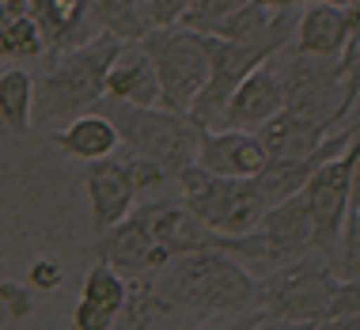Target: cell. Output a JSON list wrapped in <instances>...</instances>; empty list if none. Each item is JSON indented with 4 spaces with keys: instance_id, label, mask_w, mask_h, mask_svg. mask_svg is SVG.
<instances>
[{
    "instance_id": "obj_10",
    "label": "cell",
    "mask_w": 360,
    "mask_h": 330,
    "mask_svg": "<svg viewBox=\"0 0 360 330\" xmlns=\"http://www.w3.org/2000/svg\"><path fill=\"white\" fill-rule=\"evenodd\" d=\"M258 231L266 239V274L311 255V212H307L304 190L296 198L266 209V217L258 220Z\"/></svg>"
},
{
    "instance_id": "obj_12",
    "label": "cell",
    "mask_w": 360,
    "mask_h": 330,
    "mask_svg": "<svg viewBox=\"0 0 360 330\" xmlns=\"http://www.w3.org/2000/svg\"><path fill=\"white\" fill-rule=\"evenodd\" d=\"M269 163L255 133L243 129H205L198 141V167L220 179H255Z\"/></svg>"
},
{
    "instance_id": "obj_1",
    "label": "cell",
    "mask_w": 360,
    "mask_h": 330,
    "mask_svg": "<svg viewBox=\"0 0 360 330\" xmlns=\"http://www.w3.org/2000/svg\"><path fill=\"white\" fill-rule=\"evenodd\" d=\"M152 285L179 312L212 319L262 312V277L243 266L239 258L220 255V250L171 258Z\"/></svg>"
},
{
    "instance_id": "obj_26",
    "label": "cell",
    "mask_w": 360,
    "mask_h": 330,
    "mask_svg": "<svg viewBox=\"0 0 360 330\" xmlns=\"http://www.w3.org/2000/svg\"><path fill=\"white\" fill-rule=\"evenodd\" d=\"M338 277H360V205L349 212L342 231V250H338Z\"/></svg>"
},
{
    "instance_id": "obj_32",
    "label": "cell",
    "mask_w": 360,
    "mask_h": 330,
    "mask_svg": "<svg viewBox=\"0 0 360 330\" xmlns=\"http://www.w3.org/2000/svg\"><path fill=\"white\" fill-rule=\"evenodd\" d=\"M266 8L274 12H300V8H311V4H338V8H349L353 0H262Z\"/></svg>"
},
{
    "instance_id": "obj_29",
    "label": "cell",
    "mask_w": 360,
    "mask_h": 330,
    "mask_svg": "<svg viewBox=\"0 0 360 330\" xmlns=\"http://www.w3.org/2000/svg\"><path fill=\"white\" fill-rule=\"evenodd\" d=\"M356 312H360V277H345V281H338L334 304H330V319L356 315ZM330 319H326V323H330Z\"/></svg>"
},
{
    "instance_id": "obj_4",
    "label": "cell",
    "mask_w": 360,
    "mask_h": 330,
    "mask_svg": "<svg viewBox=\"0 0 360 330\" xmlns=\"http://www.w3.org/2000/svg\"><path fill=\"white\" fill-rule=\"evenodd\" d=\"M95 110L110 118L122 148L152 160L171 182H179V174L198 163V141L205 129L193 125L190 114H174L163 110V106H129L118 99H106V95Z\"/></svg>"
},
{
    "instance_id": "obj_6",
    "label": "cell",
    "mask_w": 360,
    "mask_h": 330,
    "mask_svg": "<svg viewBox=\"0 0 360 330\" xmlns=\"http://www.w3.org/2000/svg\"><path fill=\"white\" fill-rule=\"evenodd\" d=\"M334 266L323 255H304L288 266L262 277V315L285 319V323H311L323 326L330 319V304L338 293Z\"/></svg>"
},
{
    "instance_id": "obj_31",
    "label": "cell",
    "mask_w": 360,
    "mask_h": 330,
    "mask_svg": "<svg viewBox=\"0 0 360 330\" xmlns=\"http://www.w3.org/2000/svg\"><path fill=\"white\" fill-rule=\"evenodd\" d=\"M114 319L118 315H110V312H103V307H91V304L80 300L76 312H72V330H110Z\"/></svg>"
},
{
    "instance_id": "obj_15",
    "label": "cell",
    "mask_w": 360,
    "mask_h": 330,
    "mask_svg": "<svg viewBox=\"0 0 360 330\" xmlns=\"http://www.w3.org/2000/svg\"><path fill=\"white\" fill-rule=\"evenodd\" d=\"M353 42L349 38V15L345 8L338 4H311V8H300V19H296V34H292V46L300 53H311V57H338L345 53V46Z\"/></svg>"
},
{
    "instance_id": "obj_7",
    "label": "cell",
    "mask_w": 360,
    "mask_h": 330,
    "mask_svg": "<svg viewBox=\"0 0 360 330\" xmlns=\"http://www.w3.org/2000/svg\"><path fill=\"white\" fill-rule=\"evenodd\" d=\"M174 186L182 193V209L220 236L255 231L258 220L266 217V201H262L255 179H220V174H209L193 163L179 174Z\"/></svg>"
},
{
    "instance_id": "obj_8",
    "label": "cell",
    "mask_w": 360,
    "mask_h": 330,
    "mask_svg": "<svg viewBox=\"0 0 360 330\" xmlns=\"http://www.w3.org/2000/svg\"><path fill=\"white\" fill-rule=\"evenodd\" d=\"M349 182H353V156L345 148L338 156H330L326 163H319L304 186L307 212H311V250L323 255L330 266H338L342 231L349 220Z\"/></svg>"
},
{
    "instance_id": "obj_33",
    "label": "cell",
    "mask_w": 360,
    "mask_h": 330,
    "mask_svg": "<svg viewBox=\"0 0 360 330\" xmlns=\"http://www.w3.org/2000/svg\"><path fill=\"white\" fill-rule=\"evenodd\" d=\"M262 319V312H250V315H228V319H217V323H205L198 330H250Z\"/></svg>"
},
{
    "instance_id": "obj_35",
    "label": "cell",
    "mask_w": 360,
    "mask_h": 330,
    "mask_svg": "<svg viewBox=\"0 0 360 330\" xmlns=\"http://www.w3.org/2000/svg\"><path fill=\"white\" fill-rule=\"evenodd\" d=\"M31 15V0H0V19Z\"/></svg>"
},
{
    "instance_id": "obj_20",
    "label": "cell",
    "mask_w": 360,
    "mask_h": 330,
    "mask_svg": "<svg viewBox=\"0 0 360 330\" xmlns=\"http://www.w3.org/2000/svg\"><path fill=\"white\" fill-rule=\"evenodd\" d=\"M0 125L12 137H27L34 129V76L27 69L0 72Z\"/></svg>"
},
{
    "instance_id": "obj_27",
    "label": "cell",
    "mask_w": 360,
    "mask_h": 330,
    "mask_svg": "<svg viewBox=\"0 0 360 330\" xmlns=\"http://www.w3.org/2000/svg\"><path fill=\"white\" fill-rule=\"evenodd\" d=\"M31 312H34L31 288L15 285V281H4V285H0V315H4L8 323H15V319H31Z\"/></svg>"
},
{
    "instance_id": "obj_11",
    "label": "cell",
    "mask_w": 360,
    "mask_h": 330,
    "mask_svg": "<svg viewBox=\"0 0 360 330\" xmlns=\"http://www.w3.org/2000/svg\"><path fill=\"white\" fill-rule=\"evenodd\" d=\"M84 190H87V220L91 231L103 236L114 224H122L133 209H137V193H133L129 179H125L118 160H99L84 167Z\"/></svg>"
},
{
    "instance_id": "obj_25",
    "label": "cell",
    "mask_w": 360,
    "mask_h": 330,
    "mask_svg": "<svg viewBox=\"0 0 360 330\" xmlns=\"http://www.w3.org/2000/svg\"><path fill=\"white\" fill-rule=\"evenodd\" d=\"M247 4H250V0H190L186 15H182L179 23L190 27V31H198V34H209L220 19L236 15L239 8H247Z\"/></svg>"
},
{
    "instance_id": "obj_13",
    "label": "cell",
    "mask_w": 360,
    "mask_h": 330,
    "mask_svg": "<svg viewBox=\"0 0 360 330\" xmlns=\"http://www.w3.org/2000/svg\"><path fill=\"white\" fill-rule=\"evenodd\" d=\"M285 110V84L274 65H262L231 91L228 106H224V125L220 129H243V133H258L274 114Z\"/></svg>"
},
{
    "instance_id": "obj_21",
    "label": "cell",
    "mask_w": 360,
    "mask_h": 330,
    "mask_svg": "<svg viewBox=\"0 0 360 330\" xmlns=\"http://www.w3.org/2000/svg\"><path fill=\"white\" fill-rule=\"evenodd\" d=\"M125 296H129V281H125L118 269H110L106 262L95 258L91 269H87V277H84L80 300H84V304H91V307H103V312H110V315H118L122 304H125Z\"/></svg>"
},
{
    "instance_id": "obj_30",
    "label": "cell",
    "mask_w": 360,
    "mask_h": 330,
    "mask_svg": "<svg viewBox=\"0 0 360 330\" xmlns=\"http://www.w3.org/2000/svg\"><path fill=\"white\" fill-rule=\"evenodd\" d=\"M338 61H342V76H345V91H349V99L360 103V38L345 46V53L338 57Z\"/></svg>"
},
{
    "instance_id": "obj_22",
    "label": "cell",
    "mask_w": 360,
    "mask_h": 330,
    "mask_svg": "<svg viewBox=\"0 0 360 330\" xmlns=\"http://www.w3.org/2000/svg\"><path fill=\"white\" fill-rule=\"evenodd\" d=\"M274 15H277L274 8H266L262 0H250V4L239 8L236 15L220 19L209 34L212 38H224V42H250V38H258L269 23H274Z\"/></svg>"
},
{
    "instance_id": "obj_5",
    "label": "cell",
    "mask_w": 360,
    "mask_h": 330,
    "mask_svg": "<svg viewBox=\"0 0 360 330\" xmlns=\"http://www.w3.org/2000/svg\"><path fill=\"white\" fill-rule=\"evenodd\" d=\"M141 50L152 57L155 80H160V106L174 114H190L198 95L209 84V50L205 34L190 31L182 23L152 27L141 38Z\"/></svg>"
},
{
    "instance_id": "obj_2",
    "label": "cell",
    "mask_w": 360,
    "mask_h": 330,
    "mask_svg": "<svg viewBox=\"0 0 360 330\" xmlns=\"http://www.w3.org/2000/svg\"><path fill=\"white\" fill-rule=\"evenodd\" d=\"M122 38L99 31L84 46L53 53L50 69L34 80V125L95 110L106 95V72L122 53Z\"/></svg>"
},
{
    "instance_id": "obj_19",
    "label": "cell",
    "mask_w": 360,
    "mask_h": 330,
    "mask_svg": "<svg viewBox=\"0 0 360 330\" xmlns=\"http://www.w3.org/2000/svg\"><path fill=\"white\" fill-rule=\"evenodd\" d=\"M179 315L182 312L155 293L152 281H129V296L110 330H179Z\"/></svg>"
},
{
    "instance_id": "obj_28",
    "label": "cell",
    "mask_w": 360,
    "mask_h": 330,
    "mask_svg": "<svg viewBox=\"0 0 360 330\" xmlns=\"http://www.w3.org/2000/svg\"><path fill=\"white\" fill-rule=\"evenodd\" d=\"M27 281H31V288H38V293H53V288H61L65 269L53 258H34L31 269H27Z\"/></svg>"
},
{
    "instance_id": "obj_24",
    "label": "cell",
    "mask_w": 360,
    "mask_h": 330,
    "mask_svg": "<svg viewBox=\"0 0 360 330\" xmlns=\"http://www.w3.org/2000/svg\"><path fill=\"white\" fill-rule=\"evenodd\" d=\"M114 160L122 163L125 179H129L133 193H137V205H141V201H148V193H160V190L171 182L152 160H144V156H137V152H129V148H122V156L114 152Z\"/></svg>"
},
{
    "instance_id": "obj_14",
    "label": "cell",
    "mask_w": 360,
    "mask_h": 330,
    "mask_svg": "<svg viewBox=\"0 0 360 330\" xmlns=\"http://www.w3.org/2000/svg\"><path fill=\"white\" fill-rule=\"evenodd\" d=\"M106 99L129 106H160V80H155L152 57L141 50V42H125L106 72Z\"/></svg>"
},
{
    "instance_id": "obj_9",
    "label": "cell",
    "mask_w": 360,
    "mask_h": 330,
    "mask_svg": "<svg viewBox=\"0 0 360 330\" xmlns=\"http://www.w3.org/2000/svg\"><path fill=\"white\" fill-rule=\"evenodd\" d=\"M91 255L99 262H106L110 269H118L125 281H155L160 269L171 262L167 250L160 247V239H155V231H152L148 205H144V201L122 220V224H114L110 231L95 236Z\"/></svg>"
},
{
    "instance_id": "obj_36",
    "label": "cell",
    "mask_w": 360,
    "mask_h": 330,
    "mask_svg": "<svg viewBox=\"0 0 360 330\" xmlns=\"http://www.w3.org/2000/svg\"><path fill=\"white\" fill-rule=\"evenodd\" d=\"M323 330H360V312L356 315H342V319H330V323H323Z\"/></svg>"
},
{
    "instance_id": "obj_16",
    "label": "cell",
    "mask_w": 360,
    "mask_h": 330,
    "mask_svg": "<svg viewBox=\"0 0 360 330\" xmlns=\"http://www.w3.org/2000/svg\"><path fill=\"white\" fill-rule=\"evenodd\" d=\"M31 19L53 53L84 46L87 38L99 34L91 31V4L87 0H31Z\"/></svg>"
},
{
    "instance_id": "obj_23",
    "label": "cell",
    "mask_w": 360,
    "mask_h": 330,
    "mask_svg": "<svg viewBox=\"0 0 360 330\" xmlns=\"http://www.w3.org/2000/svg\"><path fill=\"white\" fill-rule=\"evenodd\" d=\"M46 50V38L31 15L0 19V57H38Z\"/></svg>"
},
{
    "instance_id": "obj_37",
    "label": "cell",
    "mask_w": 360,
    "mask_h": 330,
    "mask_svg": "<svg viewBox=\"0 0 360 330\" xmlns=\"http://www.w3.org/2000/svg\"><path fill=\"white\" fill-rule=\"evenodd\" d=\"M0 323H8V319H4V315H0Z\"/></svg>"
},
{
    "instance_id": "obj_38",
    "label": "cell",
    "mask_w": 360,
    "mask_h": 330,
    "mask_svg": "<svg viewBox=\"0 0 360 330\" xmlns=\"http://www.w3.org/2000/svg\"><path fill=\"white\" fill-rule=\"evenodd\" d=\"M319 330H323V326H319Z\"/></svg>"
},
{
    "instance_id": "obj_17",
    "label": "cell",
    "mask_w": 360,
    "mask_h": 330,
    "mask_svg": "<svg viewBox=\"0 0 360 330\" xmlns=\"http://www.w3.org/2000/svg\"><path fill=\"white\" fill-rule=\"evenodd\" d=\"M255 137L262 141V148H266L269 160H307V156H315V152L323 148V141L330 137V133L323 129V125L300 118V114L281 110L262 125Z\"/></svg>"
},
{
    "instance_id": "obj_18",
    "label": "cell",
    "mask_w": 360,
    "mask_h": 330,
    "mask_svg": "<svg viewBox=\"0 0 360 330\" xmlns=\"http://www.w3.org/2000/svg\"><path fill=\"white\" fill-rule=\"evenodd\" d=\"M57 148L80 163H99V160H110L122 148V141H118V129L110 125L106 114L87 110V114L69 118V125L57 133Z\"/></svg>"
},
{
    "instance_id": "obj_3",
    "label": "cell",
    "mask_w": 360,
    "mask_h": 330,
    "mask_svg": "<svg viewBox=\"0 0 360 330\" xmlns=\"http://www.w3.org/2000/svg\"><path fill=\"white\" fill-rule=\"evenodd\" d=\"M296 19H300V12H277L274 23H269L258 38H250V42H224V38L205 34L209 84H205V91L198 95V103L190 106L193 125H201V129H220L224 106H228L231 91H236L255 69H262L266 61H274V57L292 42Z\"/></svg>"
},
{
    "instance_id": "obj_34",
    "label": "cell",
    "mask_w": 360,
    "mask_h": 330,
    "mask_svg": "<svg viewBox=\"0 0 360 330\" xmlns=\"http://www.w3.org/2000/svg\"><path fill=\"white\" fill-rule=\"evenodd\" d=\"M250 330H319V326H311V323H285V319H269V315H262Z\"/></svg>"
}]
</instances>
